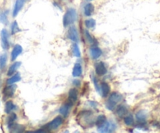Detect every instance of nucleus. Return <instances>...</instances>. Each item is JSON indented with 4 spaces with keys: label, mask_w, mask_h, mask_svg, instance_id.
Segmentation results:
<instances>
[{
    "label": "nucleus",
    "mask_w": 160,
    "mask_h": 133,
    "mask_svg": "<svg viewBox=\"0 0 160 133\" xmlns=\"http://www.w3.org/2000/svg\"><path fill=\"white\" fill-rule=\"evenodd\" d=\"M77 17H78V15H77V11L75 9L72 8V7L68 9L63 17L64 27H67L73 24L77 21Z\"/></svg>",
    "instance_id": "1"
},
{
    "label": "nucleus",
    "mask_w": 160,
    "mask_h": 133,
    "mask_svg": "<svg viewBox=\"0 0 160 133\" xmlns=\"http://www.w3.org/2000/svg\"><path fill=\"white\" fill-rule=\"evenodd\" d=\"M122 96L120 93H117V92L112 93L109 96V99H108L107 103H105L106 108L109 111H114L116 107L117 104L122 101Z\"/></svg>",
    "instance_id": "2"
},
{
    "label": "nucleus",
    "mask_w": 160,
    "mask_h": 133,
    "mask_svg": "<svg viewBox=\"0 0 160 133\" xmlns=\"http://www.w3.org/2000/svg\"><path fill=\"white\" fill-rule=\"evenodd\" d=\"M116 129V124L112 121H106L101 126L98 127V131L100 132H113Z\"/></svg>",
    "instance_id": "3"
},
{
    "label": "nucleus",
    "mask_w": 160,
    "mask_h": 133,
    "mask_svg": "<svg viewBox=\"0 0 160 133\" xmlns=\"http://www.w3.org/2000/svg\"><path fill=\"white\" fill-rule=\"evenodd\" d=\"M62 124L63 118L61 116H58V117H55L53 121H51L48 125H46L44 128H47V131H49V130H56L58 129Z\"/></svg>",
    "instance_id": "4"
},
{
    "label": "nucleus",
    "mask_w": 160,
    "mask_h": 133,
    "mask_svg": "<svg viewBox=\"0 0 160 133\" xmlns=\"http://www.w3.org/2000/svg\"><path fill=\"white\" fill-rule=\"evenodd\" d=\"M1 44L4 50H9L10 48V40H9V33L7 29H2L1 31Z\"/></svg>",
    "instance_id": "5"
},
{
    "label": "nucleus",
    "mask_w": 160,
    "mask_h": 133,
    "mask_svg": "<svg viewBox=\"0 0 160 133\" xmlns=\"http://www.w3.org/2000/svg\"><path fill=\"white\" fill-rule=\"evenodd\" d=\"M17 89V85L11 84V85H7V87L3 88V91H2V94H3V99H9V98H11L12 96L14 95L15 91Z\"/></svg>",
    "instance_id": "6"
},
{
    "label": "nucleus",
    "mask_w": 160,
    "mask_h": 133,
    "mask_svg": "<svg viewBox=\"0 0 160 133\" xmlns=\"http://www.w3.org/2000/svg\"><path fill=\"white\" fill-rule=\"evenodd\" d=\"M28 0H16V1H15L13 10V17H16L18 16V13L21 12V10H22L23 7H24V4H25L26 2H28Z\"/></svg>",
    "instance_id": "7"
},
{
    "label": "nucleus",
    "mask_w": 160,
    "mask_h": 133,
    "mask_svg": "<svg viewBox=\"0 0 160 133\" xmlns=\"http://www.w3.org/2000/svg\"><path fill=\"white\" fill-rule=\"evenodd\" d=\"M68 38L70 40H72L74 42H78L79 40V38H78V31H77L76 27L75 26H71L69 27L68 31Z\"/></svg>",
    "instance_id": "8"
},
{
    "label": "nucleus",
    "mask_w": 160,
    "mask_h": 133,
    "mask_svg": "<svg viewBox=\"0 0 160 133\" xmlns=\"http://www.w3.org/2000/svg\"><path fill=\"white\" fill-rule=\"evenodd\" d=\"M23 52V48L21 45L19 44H17V45H14L13 50L11 52V56H10V58H11V61L16 60L17 58L21 54V53Z\"/></svg>",
    "instance_id": "9"
},
{
    "label": "nucleus",
    "mask_w": 160,
    "mask_h": 133,
    "mask_svg": "<svg viewBox=\"0 0 160 133\" xmlns=\"http://www.w3.org/2000/svg\"><path fill=\"white\" fill-rule=\"evenodd\" d=\"M95 71L98 76H103L107 74V68L105 67V64L103 62L98 63L95 67Z\"/></svg>",
    "instance_id": "10"
},
{
    "label": "nucleus",
    "mask_w": 160,
    "mask_h": 133,
    "mask_svg": "<svg viewBox=\"0 0 160 133\" xmlns=\"http://www.w3.org/2000/svg\"><path fill=\"white\" fill-rule=\"evenodd\" d=\"M90 57L93 59H98L102 55V50L98 46H93L90 49Z\"/></svg>",
    "instance_id": "11"
},
{
    "label": "nucleus",
    "mask_w": 160,
    "mask_h": 133,
    "mask_svg": "<svg viewBox=\"0 0 160 133\" xmlns=\"http://www.w3.org/2000/svg\"><path fill=\"white\" fill-rule=\"evenodd\" d=\"M77 99H78V91H77V89L76 88H71L68 93V102L73 104L74 103L76 102Z\"/></svg>",
    "instance_id": "12"
},
{
    "label": "nucleus",
    "mask_w": 160,
    "mask_h": 133,
    "mask_svg": "<svg viewBox=\"0 0 160 133\" xmlns=\"http://www.w3.org/2000/svg\"><path fill=\"white\" fill-rule=\"evenodd\" d=\"M94 12V6L89 2L83 7V13L86 17H91Z\"/></svg>",
    "instance_id": "13"
},
{
    "label": "nucleus",
    "mask_w": 160,
    "mask_h": 133,
    "mask_svg": "<svg viewBox=\"0 0 160 133\" xmlns=\"http://www.w3.org/2000/svg\"><path fill=\"white\" fill-rule=\"evenodd\" d=\"M72 105L73 104L70 103L69 102H68L67 103H65V104L63 105V106L60 108V111H59L60 114H61L63 117H67L68 115V114H69V111H70L71 107H72Z\"/></svg>",
    "instance_id": "14"
},
{
    "label": "nucleus",
    "mask_w": 160,
    "mask_h": 133,
    "mask_svg": "<svg viewBox=\"0 0 160 133\" xmlns=\"http://www.w3.org/2000/svg\"><path fill=\"white\" fill-rule=\"evenodd\" d=\"M82 65L78 63H76L74 65L73 70H72V76L75 78L79 77V76L82 75Z\"/></svg>",
    "instance_id": "15"
},
{
    "label": "nucleus",
    "mask_w": 160,
    "mask_h": 133,
    "mask_svg": "<svg viewBox=\"0 0 160 133\" xmlns=\"http://www.w3.org/2000/svg\"><path fill=\"white\" fill-rule=\"evenodd\" d=\"M111 88L107 82H102L101 84V94L104 98L107 97L108 95L110 93Z\"/></svg>",
    "instance_id": "16"
},
{
    "label": "nucleus",
    "mask_w": 160,
    "mask_h": 133,
    "mask_svg": "<svg viewBox=\"0 0 160 133\" xmlns=\"http://www.w3.org/2000/svg\"><path fill=\"white\" fill-rule=\"evenodd\" d=\"M8 128L10 129V131H13V132H21V131L24 130V127L21 126V125H18V124L15 123V122L9 125Z\"/></svg>",
    "instance_id": "17"
},
{
    "label": "nucleus",
    "mask_w": 160,
    "mask_h": 133,
    "mask_svg": "<svg viewBox=\"0 0 160 133\" xmlns=\"http://www.w3.org/2000/svg\"><path fill=\"white\" fill-rule=\"evenodd\" d=\"M21 65V62L18 61V62H14L11 66L10 67L8 70V72H7V75L8 76H12L13 74H14V73H16L17 70L20 68V66Z\"/></svg>",
    "instance_id": "18"
},
{
    "label": "nucleus",
    "mask_w": 160,
    "mask_h": 133,
    "mask_svg": "<svg viewBox=\"0 0 160 133\" xmlns=\"http://www.w3.org/2000/svg\"><path fill=\"white\" fill-rule=\"evenodd\" d=\"M21 79V74H20V73H16L15 74H13V75L11 76V77L10 78L7 80V85H11V84H14L16 83V82H20Z\"/></svg>",
    "instance_id": "19"
},
{
    "label": "nucleus",
    "mask_w": 160,
    "mask_h": 133,
    "mask_svg": "<svg viewBox=\"0 0 160 133\" xmlns=\"http://www.w3.org/2000/svg\"><path fill=\"white\" fill-rule=\"evenodd\" d=\"M16 109V106H15L14 103H13V101L11 100H9L6 103L5 105V112L7 114H11V112L13 111Z\"/></svg>",
    "instance_id": "20"
},
{
    "label": "nucleus",
    "mask_w": 160,
    "mask_h": 133,
    "mask_svg": "<svg viewBox=\"0 0 160 133\" xmlns=\"http://www.w3.org/2000/svg\"><path fill=\"white\" fill-rule=\"evenodd\" d=\"M136 118L138 122H145L147 119V114L144 111H140L136 114Z\"/></svg>",
    "instance_id": "21"
},
{
    "label": "nucleus",
    "mask_w": 160,
    "mask_h": 133,
    "mask_svg": "<svg viewBox=\"0 0 160 133\" xmlns=\"http://www.w3.org/2000/svg\"><path fill=\"white\" fill-rule=\"evenodd\" d=\"M128 113L127 108L124 106H119L116 110V114L119 117H124Z\"/></svg>",
    "instance_id": "22"
},
{
    "label": "nucleus",
    "mask_w": 160,
    "mask_h": 133,
    "mask_svg": "<svg viewBox=\"0 0 160 133\" xmlns=\"http://www.w3.org/2000/svg\"><path fill=\"white\" fill-rule=\"evenodd\" d=\"M21 31V29H20L19 26H18V22L16 21H13L11 24V27H10V32H11L12 36H14L15 34H17L18 32Z\"/></svg>",
    "instance_id": "23"
},
{
    "label": "nucleus",
    "mask_w": 160,
    "mask_h": 133,
    "mask_svg": "<svg viewBox=\"0 0 160 133\" xmlns=\"http://www.w3.org/2000/svg\"><path fill=\"white\" fill-rule=\"evenodd\" d=\"M72 53L76 57H80L81 56V52H80L79 46H78V45L76 42H75L73 45H72Z\"/></svg>",
    "instance_id": "24"
},
{
    "label": "nucleus",
    "mask_w": 160,
    "mask_h": 133,
    "mask_svg": "<svg viewBox=\"0 0 160 133\" xmlns=\"http://www.w3.org/2000/svg\"><path fill=\"white\" fill-rule=\"evenodd\" d=\"M7 55L6 53L4 54H2L0 56V68L1 69H4L7 65Z\"/></svg>",
    "instance_id": "25"
},
{
    "label": "nucleus",
    "mask_w": 160,
    "mask_h": 133,
    "mask_svg": "<svg viewBox=\"0 0 160 133\" xmlns=\"http://www.w3.org/2000/svg\"><path fill=\"white\" fill-rule=\"evenodd\" d=\"M124 123H125V125H128V126L133 125V123H134V118H133V115L130 114V115L125 116V117H124Z\"/></svg>",
    "instance_id": "26"
},
{
    "label": "nucleus",
    "mask_w": 160,
    "mask_h": 133,
    "mask_svg": "<svg viewBox=\"0 0 160 133\" xmlns=\"http://www.w3.org/2000/svg\"><path fill=\"white\" fill-rule=\"evenodd\" d=\"M85 25H86V27L89 29L93 28V27H95V25H96V21H95L94 19H92V18L86 20Z\"/></svg>",
    "instance_id": "27"
},
{
    "label": "nucleus",
    "mask_w": 160,
    "mask_h": 133,
    "mask_svg": "<svg viewBox=\"0 0 160 133\" xmlns=\"http://www.w3.org/2000/svg\"><path fill=\"white\" fill-rule=\"evenodd\" d=\"M106 121V117L104 115H99L96 120V125L98 127L101 126Z\"/></svg>",
    "instance_id": "28"
},
{
    "label": "nucleus",
    "mask_w": 160,
    "mask_h": 133,
    "mask_svg": "<svg viewBox=\"0 0 160 133\" xmlns=\"http://www.w3.org/2000/svg\"><path fill=\"white\" fill-rule=\"evenodd\" d=\"M0 22L2 24H7L8 23V18H7V12H2L0 13Z\"/></svg>",
    "instance_id": "29"
},
{
    "label": "nucleus",
    "mask_w": 160,
    "mask_h": 133,
    "mask_svg": "<svg viewBox=\"0 0 160 133\" xmlns=\"http://www.w3.org/2000/svg\"><path fill=\"white\" fill-rule=\"evenodd\" d=\"M91 77H92V81H93V85H94L95 88H96V90L98 92V93H101V85H99L98 79H97V78L93 75L91 76Z\"/></svg>",
    "instance_id": "30"
},
{
    "label": "nucleus",
    "mask_w": 160,
    "mask_h": 133,
    "mask_svg": "<svg viewBox=\"0 0 160 133\" xmlns=\"http://www.w3.org/2000/svg\"><path fill=\"white\" fill-rule=\"evenodd\" d=\"M17 119V115L14 113H11V114L10 115V117H8V121H7V123H8V125H10V124L15 122Z\"/></svg>",
    "instance_id": "31"
},
{
    "label": "nucleus",
    "mask_w": 160,
    "mask_h": 133,
    "mask_svg": "<svg viewBox=\"0 0 160 133\" xmlns=\"http://www.w3.org/2000/svg\"><path fill=\"white\" fill-rule=\"evenodd\" d=\"M85 35H86V38H87V40L88 41V42H90V43H93V37H92V36H90V33H89L88 31L86 30Z\"/></svg>",
    "instance_id": "32"
},
{
    "label": "nucleus",
    "mask_w": 160,
    "mask_h": 133,
    "mask_svg": "<svg viewBox=\"0 0 160 133\" xmlns=\"http://www.w3.org/2000/svg\"><path fill=\"white\" fill-rule=\"evenodd\" d=\"M88 103H90V106H91V107H93V108H96L97 107H98V103H96V102H93V101H89L88 102Z\"/></svg>",
    "instance_id": "33"
},
{
    "label": "nucleus",
    "mask_w": 160,
    "mask_h": 133,
    "mask_svg": "<svg viewBox=\"0 0 160 133\" xmlns=\"http://www.w3.org/2000/svg\"><path fill=\"white\" fill-rule=\"evenodd\" d=\"M73 84L74 85H75V86L78 87L80 85V82L78 80H76V79H75V80L73 81Z\"/></svg>",
    "instance_id": "34"
},
{
    "label": "nucleus",
    "mask_w": 160,
    "mask_h": 133,
    "mask_svg": "<svg viewBox=\"0 0 160 133\" xmlns=\"http://www.w3.org/2000/svg\"><path fill=\"white\" fill-rule=\"evenodd\" d=\"M85 1H87V2H91L93 0H85Z\"/></svg>",
    "instance_id": "35"
}]
</instances>
